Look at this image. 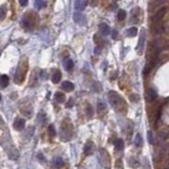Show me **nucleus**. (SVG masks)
I'll return each mask as SVG.
<instances>
[{"instance_id": "obj_1", "label": "nucleus", "mask_w": 169, "mask_h": 169, "mask_svg": "<svg viewBox=\"0 0 169 169\" xmlns=\"http://www.w3.org/2000/svg\"><path fill=\"white\" fill-rule=\"evenodd\" d=\"M108 99L110 102L111 106L114 109H116L117 111H124V109H127V105L123 98L117 94L114 91H110L108 93Z\"/></svg>"}, {"instance_id": "obj_2", "label": "nucleus", "mask_w": 169, "mask_h": 169, "mask_svg": "<svg viewBox=\"0 0 169 169\" xmlns=\"http://www.w3.org/2000/svg\"><path fill=\"white\" fill-rule=\"evenodd\" d=\"M38 22V17L34 14L33 12L26 13V15L22 18V26L26 29V31H33L37 26Z\"/></svg>"}, {"instance_id": "obj_3", "label": "nucleus", "mask_w": 169, "mask_h": 169, "mask_svg": "<svg viewBox=\"0 0 169 169\" xmlns=\"http://www.w3.org/2000/svg\"><path fill=\"white\" fill-rule=\"evenodd\" d=\"M26 69H28L26 64H19L18 69H17L16 75H15V81H16V84L22 83V81H23L24 77H26Z\"/></svg>"}, {"instance_id": "obj_4", "label": "nucleus", "mask_w": 169, "mask_h": 169, "mask_svg": "<svg viewBox=\"0 0 169 169\" xmlns=\"http://www.w3.org/2000/svg\"><path fill=\"white\" fill-rule=\"evenodd\" d=\"M165 14H166V9L165 8L160 9V10L157 11V12L155 13V14L153 15L152 17H151V20H152V22H159V21H161V19L163 18L164 16H165Z\"/></svg>"}, {"instance_id": "obj_5", "label": "nucleus", "mask_w": 169, "mask_h": 169, "mask_svg": "<svg viewBox=\"0 0 169 169\" xmlns=\"http://www.w3.org/2000/svg\"><path fill=\"white\" fill-rule=\"evenodd\" d=\"M164 31V26L161 22H153L152 26H151V32L153 34H161L162 32Z\"/></svg>"}, {"instance_id": "obj_6", "label": "nucleus", "mask_w": 169, "mask_h": 169, "mask_svg": "<svg viewBox=\"0 0 169 169\" xmlns=\"http://www.w3.org/2000/svg\"><path fill=\"white\" fill-rule=\"evenodd\" d=\"M144 43H145V32H144V31H142V32H141V37H140L139 43H137V47H136V52L139 53V54H141V53L143 52Z\"/></svg>"}, {"instance_id": "obj_7", "label": "nucleus", "mask_w": 169, "mask_h": 169, "mask_svg": "<svg viewBox=\"0 0 169 169\" xmlns=\"http://www.w3.org/2000/svg\"><path fill=\"white\" fill-rule=\"evenodd\" d=\"M88 1L87 0H75L74 2V8L76 11H84L87 6Z\"/></svg>"}, {"instance_id": "obj_8", "label": "nucleus", "mask_w": 169, "mask_h": 169, "mask_svg": "<svg viewBox=\"0 0 169 169\" xmlns=\"http://www.w3.org/2000/svg\"><path fill=\"white\" fill-rule=\"evenodd\" d=\"M73 19H74V21L78 24H84L87 20L86 16H84V14H81V13H75L74 16H73Z\"/></svg>"}, {"instance_id": "obj_9", "label": "nucleus", "mask_w": 169, "mask_h": 169, "mask_svg": "<svg viewBox=\"0 0 169 169\" xmlns=\"http://www.w3.org/2000/svg\"><path fill=\"white\" fill-rule=\"evenodd\" d=\"M24 127H26V121H24L23 119H19V117H17L14 122V128L16 129V130L20 131L24 128Z\"/></svg>"}, {"instance_id": "obj_10", "label": "nucleus", "mask_w": 169, "mask_h": 169, "mask_svg": "<svg viewBox=\"0 0 169 169\" xmlns=\"http://www.w3.org/2000/svg\"><path fill=\"white\" fill-rule=\"evenodd\" d=\"M140 13H141V11L139 8H135L134 10L131 11V21L137 23L140 20Z\"/></svg>"}, {"instance_id": "obj_11", "label": "nucleus", "mask_w": 169, "mask_h": 169, "mask_svg": "<svg viewBox=\"0 0 169 169\" xmlns=\"http://www.w3.org/2000/svg\"><path fill=\"white\" fill-rule=\"evenodd\" d=\"M98 29H99V32H101L103 35H105V36H107V35H109L111 33L110 26H109L107 23H101L98 26Z\"/></svg>"}, {"instance_id": "obj_12", "label": "nucleus", "mask_w": 169, "mask_h": 169, "mask_svg": "<svg viewBox=\"0 0 169 169\" xmlns=\"http://www.w3.org/2000/svg\"><path fill=\"white\" fill-rule=\"evenodd\" d=\"M61 88H63L64 91H67V92H71V91L74 90V84L71 83V81H66L61 84Z\"/></svg>"}, {"instance_id": "obj_13", "label": "nucleus", "mask_w": 169, "mask_h": 169, "mask_svg": "<svg viewBox=\"0 0 169 169\" xmlns=\"http://www.w3.org/2000/svg\"><path fill=\"white\" fill-rule=\"evenodd\" d=\"M165 1L166 0H154V1H152L150 3V6H149V11H153L154 9L163 5V4L165 3Z\"/></svg>"}, {"instance_id": "obj_14", "label": "nucleus", "mask_w": 169, "mask_h": 169, "mask_svg": "<svg viewBox=\"0 0 169 169\" xmlns=\"http://www.w3.org/2000/svg\"><path fill=\"white\" fill-rule=\"evenodd\" d=\"M64 165V162L60 157H56L54 160H53V166H54L55 168L59 169V168L63 167Z\"/></svg>"}, {"instance_id": "obj_15", "label": "nucleus", "mask_w": 169, "mask_h": 169, "mask_svg": "<svg viewBox=\"0 0 169 169\" xmlns=\"http://www.w3.org/2000/svg\"><path fill=\"white\" fill-rule=\"evenodd\" d=\"M157 92H155V90H153V89H148L147 91V99L149 102H152L154 101L155 98H157Z\"/></svg>"}, {"instance_id": "obj_16", "label": "nucleus", "mask_w": 169, "mask_h": 169, "mask_svg": "<svg viewBox=\"0 0 169 169\" xmlns=\"http://www.w3.org/2000/svg\"><path fill=\"white\" fill-rule=\"evenodd\" d=\"M54 98L57 103L61 104V103H64V101H66V95L61 92H56L55 93V95H54Z\"/></svg>"}, {"instance_id": "obj_17", "label": "nucleus", "mask_w": 169, "mask_h": 169, "mask_svg": "<svg viewBox=\"0 0 169 169\" xmlns=\"http://www.w3.org/2000/svg\"><path fill=\"white\" fill-rule=\"evenodd\" d=\"M60 79H61V73H60V71L56 70L54 73H53V75H52V81L54 84H58L59 81H60Z\"/></svg>"}, {"instance_id": "obj_18", "label": "nucleus", "mask_w": 169, "mask_h": 169, "mask_svg": "<svg viewBox=\"0 0 169 169\" xmlns=\"http://www.w3.org/2000/svg\"><path fill=\"white\" fill-rule=\"evenodd\" d=\"M73 68H74V63H73V60L70 58H67L66 60H64V69L70 72V71L73 70Z\"/></svg>"}, {"instance_id": "obj_19", "label": "nucleus", "mask_w": 169, "mask_h": 169, "mask_svg": "<svg viewBox=\"0 0 169 169\" xmlns=\"http://www.w3.org/2000/svg\"><path fill=\"white\" fill-rule=\"evenodd\" d=\"M9 81H10L9 76H6V75H1V76H0V86H1L2 88H5L9 84Z\"/></svg>"}, {"instance_id": "obj_20", "label": "nucleus", "mask_w": 169, "mask_h": 169, "mask_svg": "<svg viewBox=\"0 0 169 169\" xmlns=\"http://www.w3.org/2000/svg\"><path fill=\"white\" fill-rule=\"evenodd\" d=\"M114 147L116 150L121 151L124 149V141L122 139H117L116 141L114 142Z\"/></svg>"}, {"instance_id": "obj_21", "label": "nucleus", "mask_w": 169, "mask_h": 169, "mask_svg": "<svg viewBox=\"0 0 169 169\" xmlns=\"http://www.w3.org/2000/svg\"><path fill=\"white\" fill-rule=\"evenodd\" d=\"M84 151L86 154H91V153H92V151H93V143L92 142H88V143L84 145Z\"/></svg>"}, {"instance_id": "obj_22", "label": "nucleus", "mask_w": 169, "mask_h": 169, "mask_svg": "<svg viewBox=\"0 0 169 169\" xmlns=\"http://www.w3.org/2000/svg\"><path fill=\"white\" fill-rule=\"evenodd\" d=\"M136 34H137V29L135 28V26L128 29V31H127V35H128V36H130V37L136 36Z\"/></svg>"}, {"instance_id": "obj_23", "label": "nucleus", "mask_w": 169, "mask_h": 169, "mask_svg": "<svg viewBox=\"0 0 169 169\" xmlns=\"http://www.w3.org/2000/svg\"><path fill=\"white\" fill-rule=\"evenodd\" d=\"M35 6L38 10H41L42 8L46 6V0H35Z\"/></svg>"}, {"instance_id": "obj_24", "label": "nucleus", "mask_w": 169, "mask_h": 169, "mask_svg": "<svg viewBox=\"0 0 169 169\" xmlns=\"http://www.w3.org/2000/svg\"><path fill=\"white\" fill-rule=\"evenodd\" d=\"M6 16V6L2 5L0 6V21H2Z\"/></svg>"}, {"instance_id": "obj_25", "label": "nucleus", "mask_w": 169, "mask_h": 169, "mask_svg": "<svg viewBox=\"0 0 169 169\" xmlns=\"http://www.w3.org/2000/svg\"><path fill=\"white\" fill-rule=\"evenodd\" d=\"M134 144H135V146H136V147H140V146H142V144H143V139H142L141 134H136V135H135Z\"/></svg>"}, {"instance_id": "obj_26", "label": "nucleus", "mask_w": 169, "mask_h": 169, "mask_svg": "<svg viewBox=\"0 0 169 169\" xmlns=\"http://www.w3.org/2000/svg\"><path fill=\"white\" fill-rule=\"evenodd\" d=\"M125 18H126V12L124 10H119V12H117V19H119V21H123Z\"/></svg>"}, {"instance_id": "obj_27", "label": "nucleus", "mask_w": 169, "mask_h": 169, "mask_svg": "<svg viewBox=\"0 0 169 169\" xmlns=\"http://www.w3.org/2000/svg\"><path fill=\"white\" fill-rule=\"evenodd\" d=\"M48 131H49V134L51 135V136H54L55 134H56V131H55V128L53 125H50L48 128Z\"/></svg>"}, {"instance_id": "obj_28", "label": "nucleus", "mask_w": 169, "mask_h": 169, "mask_svg": "<svg viewBox=\"0 0 169 169\" xmlns=\"http://www.w3.org/2000/svg\"><path fill=\"white\" fill-rule=\"evenodd\" d=\"M106 109V106L104 103H102V102H98V104H97V110H98V112H102V111H104Z\"/></svg>"}, {"instance_id": "obj_29", "label": "nucleus", "mask_w": 169, "mask_h": 169, "mask_svg": "<svg viewBox=\"0 0 169 169\" xmlns=\"http://www.w3.org/2000/svg\"><path fill=\"white\" fill-rule=\"evenodd\" d=\"M167 137H168L167 132H165V131H161V132H160V139H161L162 141H165Z\"/></svg>"}, {"instance_id": "obj_30", "label": "nucleus", "mask_w": 169, "mask_h": 169, "mask_svg": "<svg viewBox=\"0 0 169 169\" xmlns=\"http://www.w3.org/2000/svg\"><path fill=\"white\" fill-rule=\"evenodd\" d=\"M87 115H88L89 117H91L93 115V110L91 106H88V108H87Z\"/></svg>"}, {"instance_id": "obj_31", "label": "nucleus", "mask_w": 169, "mask_h": 169, "mask_svg": "<svg viewBox=\"0 0 169 169\" xmlns=\"http://www.w3.org/2000/svg\"><path fill=\"white\" fill-rule=\"evenodd\" d=\"M148 140H149V143L153 144V135H152V132H151V131H149L148 132Z\"/></svg>"}, {"instance_id": "obj_32", "label": "nucleus", "mask_w": 169, "mask_h": 169, "mask_svg": "<svg viewBox=\"0 0 169 169\" xmlns=\"http://www.w3.org/2000/svg\"><path fill=\"white\" fill-rule=\"evenodd\" d=\"M29 0H19V3H20L21 6H26V4H28Z\"/></svg>"}, {"instance_id": "obj_33", "label": "nucleus", "mask_w": 169, "mask_h": 169, "mask_svg": "<svg viewBox=\"0 0 169 169\" xmlns=\"http://www.w3.org/2000/svg\"><path fill=\"white\" fill-rule=\"evenodd\" d=\"M130 98H131V101H133V102H137V95H131Z\"/></svg>"}, {"instance_id": "obj_34", "label": "nucleus", "mask_w": 169, "mask_h": 169, "mask_svg": "<svg viewBox=\"0 0 169 169\" xmlns=\"http://www.w3.org/2000/svg\"><path fill=\"white\" fill-rule=\"evenodd\" d=\"M117 35H119V33H117V31H116V30H114V31H113V34H112L113 38H116V37H117Z\"/></svg>"}, {"instance_id": "obj_35", "label": "nucleus", "mask_w": 169, "mask_h": 169, "mask_svg": "<svg viewBox=\"0 0 169 169\" xmlns=\"http://www.w3.org/2000/svg\"><path fill=\"white\" fill-rule=\"evenodd\" d=\"M99 0H92V4H93V6H95L97 4V2H98Z\"/></svg>"}, {"instance_id": "obj_36", "label": "nucleus", "mask_w": 169, "mask_h": 169, "mask_svg": "<svg viewBox=\"0 0 169 169\" xmlns=\"http://www.w3.org/2000/svg\"><path fill=\"white\" fill-rule=\"evenodd\" d=\"M0 101H1V95H0Z\"/></svg>"}]
</instances>
